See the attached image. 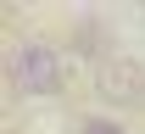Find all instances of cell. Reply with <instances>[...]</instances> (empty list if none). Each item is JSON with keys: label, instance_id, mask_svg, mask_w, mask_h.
I'll use <instances>...</instances> for the list:
<instances>
[{"label": "cell", "instance_id": "1", "mask_svg": "<svg viewBox=\"0 0 145 134\" xmlns=\"http://www.w3.org/2000/svg\"><path fill=\"white\" fill-rule=\"evenodd\" d=\"M11 84H17V95H61V56H56V45L45 39H22L17 50H11Z\"/></svg>", "mask_w": 145, "mask_h": 134}, {"label": "cell", "instance_id": "2", "mask_svg": "<svg viewBox=\"0 0 145 134\" xmlns=\"http://www.w3.org/2000/svg\"><path fill=\"white\" fill-rule=\"evenodd\" d=\"M95 90H101V101H112V106H140L145 101V67L134 56H106L95 67Z\"/></svg>", "mask_w": 145, "mask_h": 134}, {"label": "cell", "instance_id": "3", "mask_svg": "<svg viewBox=\"0 0 145 134\" xmlns=\"http://www.w3.org/2000/svg\"><path fill=\"white\" fill-rule=\"evenodd\" d=\"M84 134H123V123H112V117H84Z\"/></svg>", "mask_w": 145, "mask_h": 134}]
</instances>
